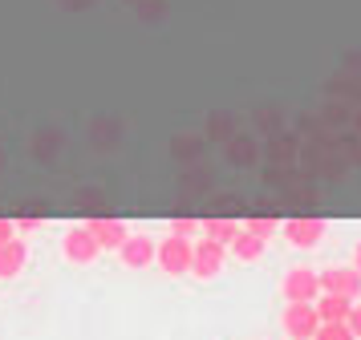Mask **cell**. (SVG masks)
I'll return each instance as SVG.
<instances>
[{
    "label": "cell",
    "mask_w": 361,
    "mask_h": 340,
    "mask_svg": "<svg viewBox=\"0 0 361 340\" xmlns=\"http://www.w3.org/2000/svg\"><path fill=\"white\" fill-rule=\"evenodd\" d=\"M329 235V223L321 215H293V219H280V239L296 247V251H317Z\"/></svg>",
    "instance_id": "cell-1"
},
{
    "label": "cell",
    "mask_w": 361,
    "mask_h": 340,
    "mask_svg": "<svg viewBox=\"0 0 361 340\" xmlns=\"http://www.w3.org/2000/svg\"><path fill=\"white\" fill-rule=\"evenodd\" d=\"M191 243L187 235H175V231H166L163 239H154V267L171 279H179V275L191 272Z\"/></svg>",
    "instance_id": "cell-2"
},
{
    "label": "cell",
    "mask_w": 361,
    "mask_h": 340,
    "mask_svg": "<svg viewBox=\"0 0 361 340\" xmlns=\"http://www.w3.org/2000/svg\"><path fill=\"white\" fill-rule=\"evenodd\" d=\"M61 259H66L69 267H94L102 259V247L98 239L90 235V227H69L66 235H61Z\"/></svg>",
    "instance_id": "cell-3"
},
{
    "label": "cell",
    "mask_w": 361,
    "mask_h": 340,
    "mask_svg": "<svg viewBox=\"0 0 361 340\" xmlns=\"http://www.w3.org/2000/svg\"><path fill=\"white\" fill-rule=\"evenodd\" d=\"M224 267H228V247L207 239V235H199V239L191 243V272L187 275H195V279H215Z\"/></svg>",
    "instance_id": "cell-4"
},
{
    "label": "cell",
    "mask_w": 361,
    "mask_h": 340,
    "mask_svg": "<svg viewBox=\"0 0 361 340\" xmlns=\"http://www.w3.org/2000/svg\"><path fill=\"white\" fill-rule=\"evenodd\" d=\"M317 324H321V316H317V308L309 300H288L284 312H280V332H284V340H309L317 332Z\"/></svg>",
    "instance_id": "cell-5"
},
{
    "label": "cell",
    "mask_w": 361,
    "mask_h": 340,
    "mask_svg": "<svg viewBox=\"0 0 361 340\" xmlns=\"http://www.w3.org/2000/svg\"><path fill=\"white\" fill-rule=\"evenodd\" d=\"M114 256L126 272H147V267H154V239H150L147 231H130Z\"/></svg>",
    "instance_id": "cell-6"
},
{
    "label": "cell",
    "mask_w": 361,
    "mask_h": 340,
    "mask_svg": "<svg viewBox=\"0 0 361 340\" xmlns=\"http://www.w3.org/2000/svg\"><path fill=\"white\" fill-rule=\"evenodd\" d=\"M280 296H284V304L288 300H317L321 296V284H317V267H288V272L280 275Z\"/></svg>",
    "instance_id": "cell-7"
},
{
    "label": "cell",
    "mask_w": 361,
    "mask_h": 340,
    "mask_svg": "<svg viewBox=\"0 0 361 340\" xmlns=\"http://www.w3.org/2000/svg\"><path fill=\"white\" fill-rule=\"evenodd\" d=\"M317 284L321 291H333V296H345V300H361V272L357 267H321L317 272Z\"/></svg>",
    "instance_id": "cell-8"
},
{
    "label": "cell",
    "mask_w": 361,
    "mask_h": 340,
    "mask_svg": "<svg viewBox=\"0 0 361 340\" xmlns=\"http://www.w3.org/2000/svg\"><path fill=\"white\" fill-rule=\"evenodd\" d=\"M85 227H90V235L98 239L102 251H118V247H122V239L130 235V227L122 223V219H114V215H94Z\"/></svg>",
    "instance_id": "cell-9"
},
{
    "label": "cell",
    "mask_w": 361,
    "mask_h": 340,
    "mask_svg": "<svg viewBox=\"0 0 361 340\" xmlns=\"http://www.w3.org/2000/svg\"><path fill=\"white\" fill-rule=\"evenodd\" d=\"M25 267H29V243H25V235H13V239L0 243V279H17Z\"/></svg>",
    "instance_id": "cell-10"
},
{
    "label": "cell",
    "mask_w": 361,
    "mask_h": 340,
    "mask_svg": "<svg viewBox=\"0 0 361 340\" xmlns=\"http://www.w3.org/2000/svg\"><path fill=\"white\" fill-rule=\"evenodd\" d=\"M268 256V243L264 239H256L252 231H235V239L228 243V259H235V263H260V259Z\"/></svg>",
    "instance_id": "cell-11"
},
{
    "label": "cell",
    "mask_w": 361,
    "mask_h": 340,
    "mask_svg": "<svg viewBox=\"0 0 361 340\" xmlns=\"http://www.w3.org/2000/svg\"><path fill=\"white\" fill-rule=\"evenodd\" d=\"M349 304L353 300H345V296H333V291H321L317 300H312V308H317V316H321V324H337L349 316Z\"/></svg>",
    "instance_id": "cell-12"
},
{
    "label": "cell",
    "mask_w": 361,
    "mask_h": 340,
    "mask_svg": "<svg viewBox=\"0 0 361 340\" xmlns=\"http://www.w3.org/2000/svg\"><path fill=\"white\" fill-rule=\"evenodd\" d=\"M235 231H240V223H235V219H224V215H212V219H203V223H199V235L224 243V247L235 239Z\"/></svg>",
    "instance_id": "cell-13"
},
{
    "label": "cell",
    "mask_w": 361,
    "mask_h": 340,
    "mask_svg": "<svg viewBox=\"0 0 361 340\" xmlns=\"http://www.w3.org/2000/svg\"><path fill=\"white\" fill-rule=\"evenodd\" d=\"M244 231H252V235L264 239V243H272L280 235V219H276V215H247Z\"/></svg>",
    "instance_id": "cell-14"
},
{
    "label": "cell",
    "mask_w": 361,
    "mask_h": 340,
    "mask_svg": "<svg viewBox=\"0 0 361 340\" xmlns=\"http://www.w3.org/2000/svg\"><path fill=\"white\" fill-rule=\"evenodd\" d=\"M312 340H353V332L345 328V320H337V324H317Z\"/></svg>",
    "instance_id": "cell-15"
},
{
    "label": "cell",
    "mask_w": 361,
    "mask_h": 340,
    "mask_svg": "<svg viewBox=\"0 0 361 340\" xmlns=\"http://www.w3.org/2000/svg\"><path fill=\"white\" fill-rule=\"evenodd\" d=\"M13 227H17V235H33V231H41V227H45V215H17V219H13Z\"/></svg>",
    "instance_id": "cell-16"
},
{
    "label": "cell",
    "mask_w": 361,
    "mask_h": 340,
    "mask_svg": "<svg viewBox=\"0 0 361 340\" xmlns=\"http://www.w3.org/2000/svg\"><path fill=\"white\" fill-rule=\"evenodd\" d=\"M345 328L353 332V340H361V300L349 304V316H345Z\"/></svg>",
    "instance_id": "cell-17"
},
{
    "label": "cell",
    "mask_w": 361,
    "mask_h": 340,
    "mask_svg": "<svg viewBox=\"0 0 361 340\" xmlns=\"http://www.w3.org/2000/svg\"><path fill=\"white\" fill-rule=\"evenodd\" d=\"M171 231H175V235H187V239H195V235H199V223L183 215V219H175V223H171Z\"/></svg>",
    "instance_id": "cell-18"
},
{
    "label": "cell",
    "mask_w": 361,
    "mask_h": 340,
    "mask_svg": "<svg viewBox=\"0 0 361 340\" xmlns=\"http://www.w3.org/2000/svg\"><path fill=\"white\" fill-rule=\"evenodd\" d=\"M13 235H17L13 219H8V215H0V243H4V239H13Z\"/></svg>",
    "instance_id": "cell-19"
},
{
    "label": "cell",
    "mask_w": 361,
    "mask_h": 340,
    "mask_svg": "<svg viewBox=\"0 0 361 340\" xmlns=\"http://www.w3.org/2000/svg\"><path fill=\"white\" fill-rule=\"evenodd\" d=\"M349 267H357V272H361V239L353 243V251H349Z\"/></svg>",
    "instance_id": "cell-20"
},
{
    "label": "cell",
    "mask_w": 361,
    "mask_h": 340,
    "mask_svg": "<svg viewBox=\"0 0 361 340\" xmlns=\"http://www.w3.org/2000/svg\"><path fill=\"white\" fill-rule=\"evenodd\" d=\"M309 340H312V336H309Z\"/></svg>",
    "instance_id": "cell-21"
}]
</instances>
